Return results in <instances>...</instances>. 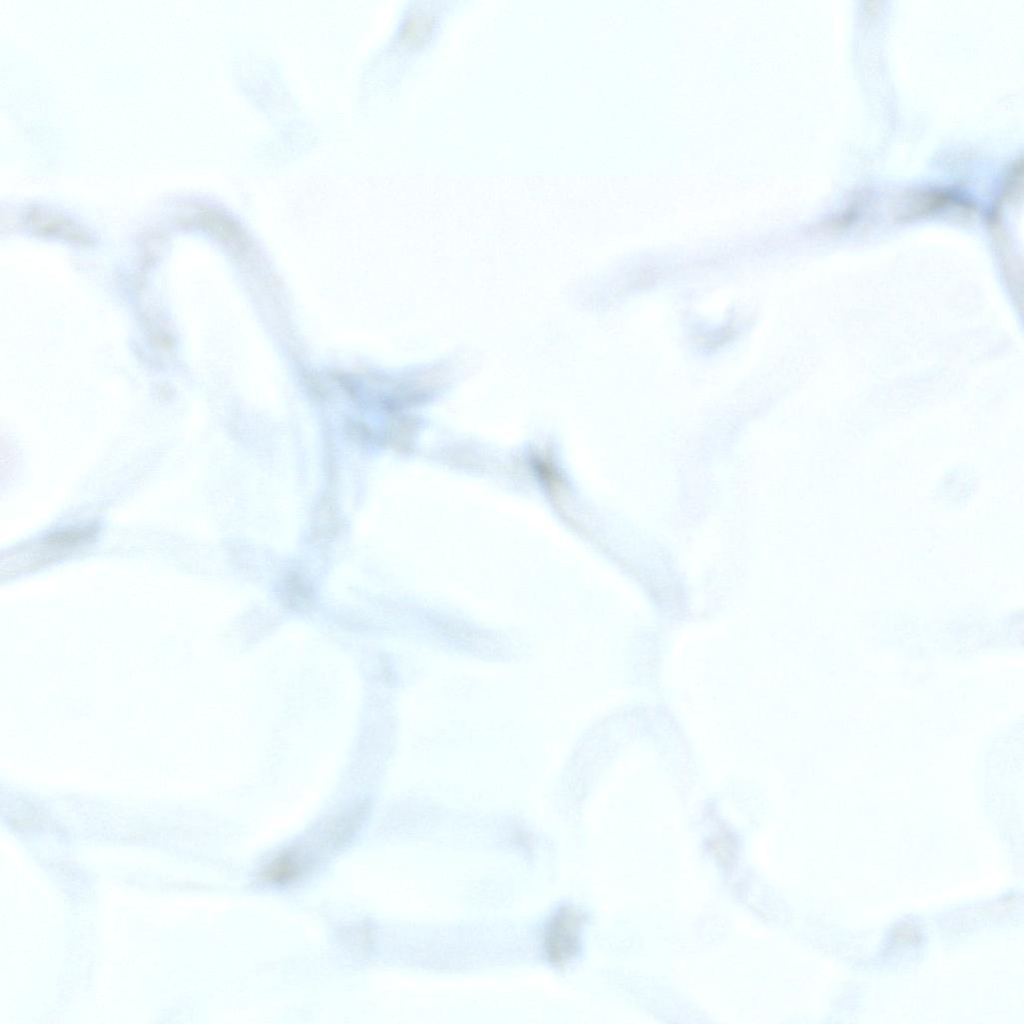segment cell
<instances>
[{
  "mask_svg": "<svg viewBox=\"0 0 1024 1024\" xmlns=\"http://www.w3.org/2000/svg\"><path fill=\"white\" fill-rule=\"evenodd\" d=\"M713 855L723 864H729L734 857L735 845L730 836L720 835L710 843Z\"/></svg>",
  "mask_w": 1024,
  "mask_h": 1024,
  "instance_id": "9",
  "label": "cell"
},
{
  "mask_svg": "<svg viewBox=\"0 0 1024 1024\" xmlns=\"http://www.w3.org/2000/svg\"><path fill=\"white\" fill-rule=\"evenodd\" d=\"M310 865L309 856L303 850L285 849L263 866L261 878L274 886H288L299 881Z\"/></svg>",
  "mask_w": 1024,
  "mask_h": 1024,
  "instance_id": "6",
  "label": "cell"
},
{
  "mask_svg": "<svg viewBox=\"0 0 1024 1024\" xmlns=\"http://www.w3.org/2000/svg\"><path fill=\"white\" fill-rule=\"evenodd\" d=\"M891 940L894 945L914 946L922 940V931L916 923L906 921L893 928Z\"/></svg>",
  "mask_w": 1024,
  "mask_h": 1024,
  "instance_id": "8",
  "label": "cell"
},
{
  "mask_svg": "<svg viewBox=\"0 0 1024 1024\" xmlns=\"http://www.w3.org/2000/svg\"><path fill=\"white\" fill-rule=\"evenodd\" d=\"M26 226L42 237L57 238L70 243L88 245L91 235L71 217L44 206H32L26 211Z\"/></svg>",
  "mask_w": 1024,
  "mask_h": 1024,
  "instance_id": "4",
  "label": "cell"
},
{
  "mask_svg": "<svg viewBox=\"0 0 1024 1024\" xmlns=\"http://www.w3.org/2000/svg\"><path fill=\"white\" fill-rule=\"evenodd\" d=\"M458 0H420L405 11L398 25L394 48L403 57H414L429 49L439 38Z\"/></svg>",
  "mask_w": 1024,
  "mask_h": 1024,
  "instance_id": "2",
  "label": "cell"
},
{
  "mask_svg": "<svg viewBox=\"0 0 1024 1024\" xmlns=\"http://www.w3.org/2000/svg\"><path fill=\"white\" fill-rule=\"evenodd\" d=\"M585 913L572 904L556 909L545 924L542 947L546 960L555 967H565L579 955Z\"/></svg>",
  "mask_w": 1024,
  "mask_h": 1024,
  "instance_id": "3",
  "label": "cell"
},
{
  "mask_svg": "<svg viewBox=\"0 0 1024 1024\" xmlns=\"http://www.w3.org/2000/svg\"><path fill=\"white\" fill-rule=\"evenodd\" d=\"M181 222L183 225L201 228L236 249L245 247L247 243L246 235L239 223L223 210L213 206L197 205Z\"/></svg>",
  "mask_w": 1024,
  "mask_h": 1024,
  "instance_id": "5",
  "label": "cell"
},
{
  "mask_svg": "<svg viewBox=\"0 0 1024 1024\" xmlns=\"http://www.w3.org/2000/svg\"><path fill=\"white\" fill-rule=\"evenodd\" d=\"M283 599L291 609L306 610L312 605V589L301 575L291 573L284 579Z\"/></svg>",
  "mask_w": 1024,
  "mask_h": 1024,
  "instance_id": "7",
  "label": "cell"
},
{
  "mask_svg": "<svg viewBox=\"0 0 1024 1024\" xmlns=\"http://www.w3.org/2000/svg\"><path fill=\"white\" fill-rule=\"evenodd\" d=\"M98 533L95 525H83L55 530L30 543L19 545L2 557V576L19 574L41 568L65 558L89 544Z\"/></svg>",
  "mask_w": 1024,
  "mask_h": 1024,
  "instance_id": "1",
  "label": "cell"
}]
</instances>
